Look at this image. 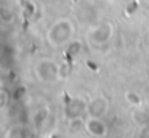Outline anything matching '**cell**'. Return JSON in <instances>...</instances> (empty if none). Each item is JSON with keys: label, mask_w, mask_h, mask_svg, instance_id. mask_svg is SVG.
I'll list each match as a JSON object with an SVG mask.
<instances>
[{"label": "cell", "mask_w": 149, "mask_h": 138, "mask_svg": "<svg viewBox=\"0 0 149 138\" xmlns=\"http://www.w3.org/2000/svg\"><path fill=\"white\" fill-rule=\"evenodd\" d=\"M72 32H74V26H72L71 21H58L52 29H50V34H48V39L52 40L53 45H61V43H66V42L71 39Z\"/></svg>", "instance_id": "1"}, {"label": "cell", "mask_w": 149, "mask_h": 138, "mask_svg": "<svg viewBox=\"0 0 149 138\" xmlns=\"http://www.w3.org/2000/svg\"><path fill=\"white\" fill-rule=\"evenodd\" d=\"M37 74L42 79V82H53L58 77V67L50 61H43L37 66Z\"/></svg>", "instance_id": "2"}, {"label": "cell", "mask_w": 149, "mask_h": 138, "mask_svg": "<svg viewBox=\"0 0 149 138\" xmlns=\"http://www.w3.org/2000/svg\"><path fill=\"white\" fill-rule=\"evenodd\" d=\"M107 109H109V103L103 96H98L88 104V114L90 117H103L107 112Z\"/></svg>", "instance_id": "3"}, {"label": "cell", "mask_w": 149, "mask_h": 138, "mask_svg": "<svg viewBox=\"0 0 149 138\" xmlns=\"http://www.w3.org/2000/svg\"><path fill=\"white\" fill-rule=\"evenodd\" d=\"M85 128L93 137H104L106 135V125L101 120V117H90L85 122Z\"/></svg>", "instance_id": "4"}, {"label": "cell", "mask_w": 149, "mask_h": 138, "mask_svg": "<svg viewBox=\"0 0 149 138\" xmlns=\"http://www.w3.org/2000/svg\"><path fill=\"white\" fill-rule=\"evenodd\" d=\"M111 24H104L101 26V27H96L93 31V35H91V39H93V42H96V43H103V42H106L107 39L111 37Z\"/></svg>", "instance_id": "5"}, {"label": "cell", "mask_w": 149, "mask_h": 138, "mask_svg": "<svg viewBox=\"0 0 149 138\" xmlns=\"http://www.w3.org/2000/svg\"><path fill=\"white\" fill-rule=\"evenodd\" d=\"M127 99H128L132 104H135V106H138V104H141V98H139L138 95H135V93H127Z\"/></svg>", "instance_id": "6"}, {"label": "cell", "mask_w": 149, "mask_h": 138, "mask_svg": "<svg viewBox=\"0 0 149 138\" xmlns=\"http://www.w3.org/2000/svg\"><path fill=\"white\" fill-rule=\"evenodd\" d=\"M79 51H80V45H79V43H71V45H69L68 53H71V56H75Z\"/></svg>", "instance_id": "7"}]
</instances>
